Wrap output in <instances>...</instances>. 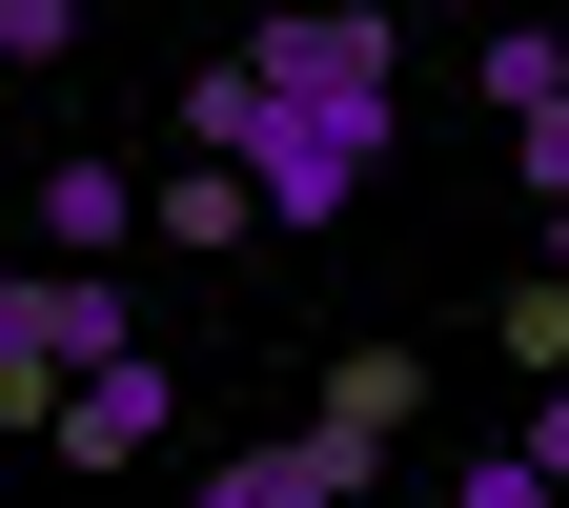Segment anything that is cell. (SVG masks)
<instances>
[{
  "instance_id": "13",
  "label": "cell",
  "mask_w": 569,
  "mask_h": 508,
  "mask_svg": "<svg viewBox=\"0 0 569 508\" xmlns=\"http://www.w3.org/2000/svg\"><path fill=\"white\" fill-rule=\"evenodd\" d=\"M509 448H529V468L569 488V387H529V427H509Z\"/></svg>"
},
{
  "instance_id": "11",
  "label": "cell",
  "mask_w": 569,
  "mask_h": 508,
  "mask_svg": "<svg viewBox=\"0 0 569 508\" xmlns=\"http://www.w3.org/2000/svg\"><path fill=\"white\" fill-rule=\"evenodd\" d=\"M509 163H529V203H569V102H529V122H509Z\"/></svg>"
},
{
  "instance_id": "6",
  "label": "cell",
  "mask_w": 569,
  "mask_h": 508,
  "mask_svg": "<svg viewBox=\"0 0 569 508\" xmlns=\"http://www.w3.org/2000/svg\"><path fill=\"white\" fill-rule=\"evenodd\" d=\"M407 407H427V387H407V346H367V367H326V407H306V427H346V448H407Z\"/></svg>"
},
{
  "instance_id": "1",
  "label": "cell",
  "mask_w": 569,
  "mask_h": 508,
  "mask_svg": "<svg viewBox=\"0 0 569 508\" xmlns=\"http://www.w3.org/2000/svg\"><path fill=\"white\" fill-rule=\"evenodd\" d=\"M183 142L264 183L284 245H326L346 203L387 183V142H407V41H387V0H284L244 61H203V82H183Z\"/></svg>"
},
{
  "instance_id": "2",
  "label": "cell",
  "mask_w": 569,
  "mask_h": 508,
  "mask_svg": "<svg viewBox=\"0 0 569 508\" xmlns=\"http://www.w3.org/2000/svg\"><path fill=\"white\" fill-rule=\"evenodd\" d=\"M163 407H183V387L122 346V367H82V387H61V427H41V448H61V468H163Z\"/></svg>"
},
{
  "instance_id": "14",
  "label": "cell",
  "mask_w": 569,
  "mask_h": 508,
  "mask_svg": "<svg viewBox=\"0 0 569 508\" xmlns=\"http://www.w3.org/2000/svg\"><path fill=\"white\" fill-rule=\"evenodd\" d=\"M549 285H569V203H549Z\"/></svg>"
},
{
  "instance_id": "12",
  "label": "cell",
  "mask_w": 569,
  "mask_h": 508,
  "mask_svg": "<svg viewBox=\"0 0 569 508\" xmlns=\"http://www.w3.org/2000/svg\"><path fill=\"white\" fill-rule=\"evenodd\" d=\"M448 508H569V488H549V468H529V448H488V468H468V488H448Z\"/></svg>"
},
{
  "instance_id": "8",
  "label": "cell",
  "mask_w": 569,
  "mask_h": 508,
  "mask_svg": "<svg viewBox=\"0 0 569 508\" xmlns=\"http://www.w3.org/2000/svg\"><path fill=\"white\" fill-rule=\"evenodd\" d=\"M488 346H509V367H529V387H569V285L529 265V285H509V306H488Z\"/></svg>"
},
{
  "instance_id": "4",
  "label": "cell",
  "mask_w": 569,
  "mask_h": 508,
  "mask_svg": "<svg viewBox=\"0 0 569 508\" xmlns=\"http://www.w3.org/2000/svg\"><path fill=\"white\" fill-rule=\"evenodd\" d=\"M0 427H61V265L0 245Z\"/></svg>"
},
{
  "instance_id": "5",
  "label": "cell",
  "mask_w": 569,
  "mask_h": 508,
  "mask_svg": "<svg viewBox=\"0 0 569 508\" xmlns=\"http://www.w3.org/2000/svg\"><path fill=\"white\" fill-rule=\"evenodd\" d=\"M41 245H82V265L163 245V183H122V163H41Z\"/></svg>"
},
{
  "instance_id": "7",
  "label": "cell",
  "mask_w": 569,
  "mask_h": 508,
  "mask_svg": "<svg viewBox=\"0 0 569 508\" xmlns=\"http://www.w3.org/2000/svg\"><path fill=\"white\" fill-rule=\"evenodd\" d=\"M244 225H264L244 163H183V183H163V245H244Z\"/></svg>"
},
{
  "instance_id": "9",
  "label": "cell",
  "mask_w": 569,
  "mask_h": 508,
  "mask_svg": "<svg viewBox=\"0 0 569 508\" xmlns=\"http://www.w3.org/2000/svg\"><path fill=\"white\" fill-rule=\"evenodd\" d=\"M468 82H488V102H509V122H529V102H569V41H549V21H509V41H488V61H468Z\"/></svg>"
},
{
  "instance_id": "3",
  "label": "cell",
  "mask_w": 569,
  "mask_h": 508,
  "mask_svg": "<svg viewBox=\"0 0 569 508\" xmlns=\"http://www.w3.org/2000/svg\"><path fill=\"white\" fill-rule=\"evenodd\" d=\"M387 448H346V427H284V448H244V468H203L183 508H346Z\"/></svg>"
},
{
  "instance_id": "10",
  "label": "cell",
  "mask_w": 569,
  "mask_h": 508,
  "mask_svg": "<svg viewBox=\"0 0 569 508\" xmlns=\"http://www.w3.org/2000/svg\"><path fill=\"white\" fill-rule=\"evenodd\" d=\"M82 41V0H0V82H21V61H61Z\"/></svg>"
}]
</instances>
